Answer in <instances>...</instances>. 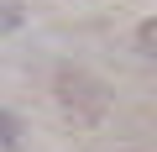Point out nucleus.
<instances>
[{
  "mask_svg": "<svg viewBox=\"0 0 157 152\" xmlns=\"http://www.w3.org/2000/svg\"><path fill=\"white\" fill-rule=\"evenodd\" d=\"M16 142H21V121H16V115H6V110H0V152H11Z\"/></svg>",
  "mask_w": 157,
  "mask_h": 152,
  "instance_id": "nucleus-1",
  "label": "nucleus"
}]
</instances>
